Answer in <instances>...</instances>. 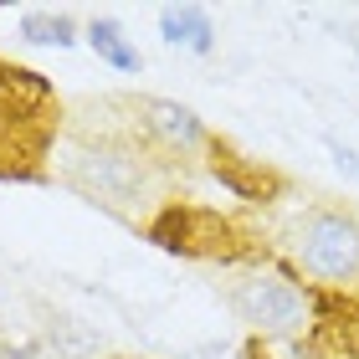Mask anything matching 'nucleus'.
Masks as SVG:
<instances>
[{"instance_id": "obj_6", "label": "nucleus", "mask_w": 359, "mask_h": 359, "mask_svg": "<svg viewBox=\"0 0 359 359\" xmlns=\"http://www.w3.org/2000/svg\"><path fill=\"white\" fill-rule=\"evenodd\" d=\"M21 36H26V41H36V46H72V41H77L67 15H41V11L21 21Z\"/></svg>"}, {"instance_id": "obj_5", "label": "nucleus", "mask_w": 359, "mask_h": 359, "mask_svg": "<svg viewBox=\"0 0 359 359\" xmlns=\"http://www.w3.org/2000/svg\"><path fill=\"white\" fill-rule=\"evenodd\" d=\"M88 41H93V52L103 57V62H113L118 72H139V52L123 41V31L113 26V21H93L88 26Z\"/></svg>"}, {"instance_id": "obj_8", "label": "nucleus", "mask_w": 359, "mask_h": 359, "mask_svg": "<svg viewBox=\"0 0 359 359\" xmlns=\"http://www.w3.org/2000/svg\"><path fill=\"white\" fill-rule=\"evenodd\" d=\"M0 359H52V354H46V349H36V344H31V349H11V354H0Z\"/></svg>"}, {"instance_id": "obj_7", "label": "nucleus", "mask_w": 359, "mask_h": 359, "mask_svg": "<svg viewBox=\"0 0 359 359\" xmlns=\"http://www.w3.org/2000/svg\"><path fill=\"white\" fill-rule=\"evenodd\" d=\"M329 149H334V159H339L344 170H354V175H359V154H354V149H344L339 139H329Z\"/></svg>"}, {"instance_id": "obj_2", "label": "nucleus", "mask_w": 359, "mask_h": 359, "mask_svg": "<svg viewBox=\"0 0 359 359\" xmlns=\"http://www.w3.org/2000/svg\"><path fill=\"white\" fill-rule=\"evenodd\" d=\"M231 303L247 323H257L267 334H298L308 323V298L292 283H283V277H247Z\"/></svg>"}, {"instance_id": "obj_4", "label": "nucleus", "mask_w": 359, "mask_h": 359, "mask_svg": "<svg viewBox=\"0 0 359 359\" xmlns=\"http://www.w3.org/2000/svg\"><path fill=\"white\" fill-rule=\"evenodd\" d=\"M149 118H154L159 134L175 139V144H201V139H205L201 118H195L190 108H180V103H165V97H154V103H149Z\"/></svg>"}, {"instance_id": "obj_1", "label": "nucleus", "mask_w": 359, "mask_h": 359, "mask_svg": "<svg viewBox=\"0 0 359 359\" xmlns=\"http://www.w3.org/2000/svg\"><path fill=\"white\" fill-rule=\"evenodd\" d=\"M298 257L313 277H354L359 272V221L339 216V210L308 216L303 236H298Z\"/></svg>"}, {"instance_id": "obj_9", "label": "nucleus", "mask_w": 359, "mask_h": 359, "mask_svg": "<svg viewBox=\"0 0 359 359\" xmlns=\"http://www.w3.org/2000/svg\"><path fill=\"white\" fill-rule=\"evenodd\" d=\"M354 46H359V41H354Z\"/></svg>"}, {"instance_id": "obj_3", "label": "nucleus", "mask_w": 359, "mask_h": 359, "mask_svg": "<svg viewBox=\"0 0 359 359\" xmlns=\"http://www.w3.org/2000/svg\"><path fill=\"white\" fill-rule=\"evenodd\" d=\"M159 31H165L170 46H185V52H210L216 46V31H210L205 11H195V6H165L159 11Z\"/></svg>"}]
</instances>
